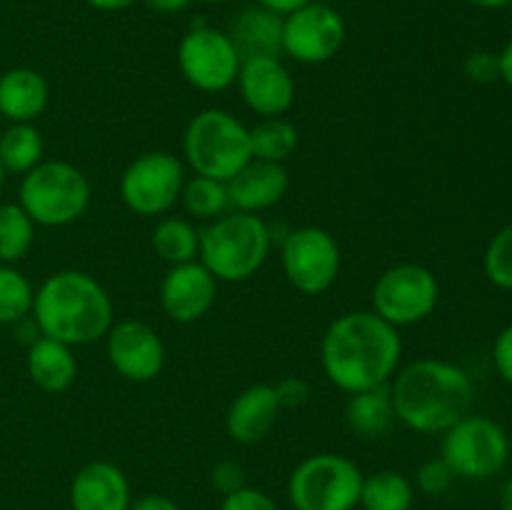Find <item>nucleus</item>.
I'll return each mask as SVG.
<instances>
[{
  "instance_id": "f257e3e1",
  "label": "nucleus",
  "mask_w": 512,
  "mask_h": 510,
  "mask_svg": "<svg viewBox=\"0 0 512 510\" xmlns=\"http://www.w3.org/2000/svg\"><path fill=\"white\" fill-rule=\"evenodd\" d=\"M403 340L398 328L373 310H350L328 325L320 343V363L330 383L343 393L390 385L398 373Z\"/></svg>"
},
{
  "instance_id": "f03ea898",
  "label": "nucleus",
  "mask_w": 512,
  "mask_h": 510,
  "mask_svg": "<svg viewBox=\"0 0 512 510\" xmlns=\"http://www.w3.org/2000/svg\"><path fill=\"white\" fill-rule=\"evenodd\" d=\"M395 418L415 433L438 435L470 413L475 385L460 365L420 358L393 375Z\"/></svg>"
},
{
  "instance_id": "7ed1b4c3",
  "label": "nucleus",
  "mask_w": 512,
  "mask_h": 510,
  "mask_svg": "<svg viewBox=\"0 0 512 510\" xmlns=\"http://www.w3.org/2000/svg\"><path fill=\"white\" fill-rule=\"evenodd\" d=\"M38 333L78 348L105 338L113 318L108 290L83 270H58L40 283L33 295Z\"/></svg>"
},
{
  "instance_id": "20e7f679",
  "label": "nucleus",
  "mask_w": 512,
  "mask_h": 510,
  "mask_svg": "<svg viewBox=\"0 0 512 510\" xmlns=\"http://www.w3.org/2000/svg\"><path fill=\"white\" fill-rule=\"evenodd\" d=\"M273 245L268 223L255 213H225L200 230L198 260L218 283H243L265 265Z\"/></svg>"
},
{
  "instance_id": "39448f33",
  "label": "nucleus",
  "mask_w": 512,
  "mask_h": 510,
  "mask_svg": "<svg viewBox=\"0 0 512 510\" xmlns=\"http://www.w3.org/2000/svg\"><path fill=\"white\" fill-rule=\"evenodd\" d=\"M18 205L35 225L63 228L85 215L90 205L88 175L65 160H43L23 175Z\"/></svg>"
},
{
  "instance_id": "423d86ee",
  "label": "nucleus",
  "mask_w": 512,
  "mask_h": 510,
  "mask_svg": "<svg viewBox=\"0 0 512 510\" xmlns=\"http://www.w3.org/2000/svg\"><path fill=\"white\" fill-rule=\"evenodd\" d=\"M183 153L195 175L228 183L253 158L250 128H245L228 110H200L185 128Z\"/></svg>"
},
{
  "instance_id": "0eeeda50",
  "label": "nucleus",
  "mask_w": 512,
  "mask_h": 510,
  "mask_svg": "<svg viewBox=\"0 0 512 510\" xmlns=\"http://www.w3.org/2000/svg\"><path fill=\"white\" fill-rule=\"evenodd\" d=\"M363 473L350 458L318 453L295 465L288 498L295 510H355L360 503Z\"/></svg>"
},
{
  "instance_id": "6e6552de",
  "label": "nucleus",
  "mask_w": 512,
  "mask_h": 510,
  "mask_svg": "<svg viewBox=\"0 0 512 510\" xmlns=\"http://www.w3.org/2000/svg\"><path fill=\"white\" fill-rule=\"evenodd\" d=\"M440 458L448 463L455 478H493L508 463L510 438L493 418L468 413L443 433Z\"/></svg>"
},
{
  "instance_id": "1a4fd4ad",
  "label": "nucleus",
  "mask_w": 512,
  "mask_h": 510,
  "mask_svg": "<svg viewBox=\"0 0 512 510\" xmlns=\"http://www.w3.org/2000/svg\"><path fill=\"white\" fill-rule=\"evenodd\" d=\"M185 165L168 150L138 155L120 175V198L125 208L143 218L165 215L180 203L185 185Z\"/></svg>"
},
{
  "instance_id": "9d476101",
  "label": "nucleus",
  "mask_w": 512,
  "mask_h": 510,
  "mask_svg": "<svg viewBox=\"0 0 512 510\" xmlns=\"http://www.w3.org/2000/svg\"><path fill=\"white\" fill-rule=\"evenodd\" d=\"M438 300L440 283L433 270L418 263H400L375 280L373 313L393 328H405L428 320Z\"/></svg>"
},
{
  "instance_id": "9b49d317",
  "label": "nucleus",
  "mask_w": 512,
  "mask_h": 510,
  "mask_svg": "<svg viewBox=\"0 0 512 510\" xmlns=\"http://www.w3.org/2000/svg\"><path fill=\"white\" fill-rule=\"evenodd\" d=\"M280 263L288 283L303 295H320L335 285L340 275V245L318 225H303L285 235Z\"/></svg>"
},
{
  "instance_id": "f8f14e48",
  "label": "nucleus",
  "mask_w": 512,
  "mask_h": 510,
  "mask_svg": "<svg viewBox=\"0 0 512 510\" xmlns=\"http://www.w3.org/2000/svg\"><path fill=\"white\" fill-rule=\"evenodd\" d=\"M240 53L225 30L195 25L178 45V68L183 78L203 93H223L235 85L240 73Z\"/></svg>"
},
{
  "instance_id": "ddd939ff",
  "label": "nucleus",
  "mask_w": 512,
  "mask_h": 510,
  "mask_svg": "<svg viewBox=\"0 0 512 510\" xmlns=\"http://www.w3.org/2000/svg\"><path fill=\"white\" fill-rule=\"evenodd\" d=\"M343 15L330 5L313 3L283 15V53L295 63L323 65L340 53L345 43Z\"/></svg>"
},
{
  "instance_id": "4468645a",
  "label": "nucleus",
  "mask_w": 512,
  "mask_h": 510,
  "mask_svg": "<svg viewBox=\"0 0 512 510\" xmlns=\"http://www.w3.org/2000/svg\"><path fill=\"white\" fill-rule=\"evenodd\" d=\"M105 353L120 378L148 383L165 365V343L158 330L143 320H118L105 335Z\"/></svg>"
},
{
  "instance_id": "2eb2a0df",
  "label": "nucleus",
  "mask_w": 512,
  "mask_h": 510,
  "mask_svg": "<svg viewBox=\"0 0 512 510\" xmlns=\"http://www.w3.org/2000/svg\"><path fill=\"white\" fill-rule=\"evenodd\" d=\"M218 295V280L200 260L170 265L160 283V308L175 323H198L210 313Z\"/></svg>"
},
{
  "instance_id": "dca6fc26",
  "label": "nucleus",
  "mask_w": 512,
  "mask_h": 510,
  "mask_svg": "<svg viewBox=\"0 0 512 510\" xmlns=\"http://www.w3.org/2000/svg\"><path fill=\"white\" fill-rule=\"evenodd\" d=\"M235 85L248 110L260 118H280L295 103V80L280 58H245Z\"/></svg>"
},
{
  "instance_id": "f3484780",
  "label": "nucleus",
  "mask_w": 512,
  "mask_h": 510,
  "mask_svg": "<svg viewBox=\"0 0 512 510\" xmlns=\"http://www.w3.org/2000/svg\"><path fill=\"white\" fill-rule=\"evenodd\" d=\"M290 188V175L283 163L255 160L245 163L233 178L228 180L230 208L240 213H263L275 208L285 198Z\"/></svg>"
},
{
  "instance_id": "a211bd4d",
  "label": "nucleus",
  "mask_w": 512,
  "mask_h": 510,
  "mask_svg": "<svg viewBox=\"0 0 512 510\" xmlns=\"http://www.w3.org/2000/svg\"><path fill=\"white\" fill-rule=\"evenodd\" d=\"M280 413H283V408H280L273 385H248L230 403L228 413H225V430L235 443L255 445L268 438V433L278 423Z\"/></svg>"
},
{
  "instance_id": "6ab92c4d",
  "label": "nucleus",
  "mask_w": 512,
  "mask_h": 510,
  "mask_svg": "<svg viewBox=\"0 0 512 510\" xmlns=\"http://www.w3.org/2000/svg\"><path fill=\"white\" fill-rule=\"evenodd\" d=\"M130 500L128 475L108 460L83 465L70 483L73 510H128Z\"/></svg>"
},
{
  "instance_id": "aec40b11",
  "label": "nucleus",
  "mask_w": 512,
  "mask_h": 510,
  "mask_svg": "<svg viewBox=\"0 0 512 510\" xmlns=\"http://www.w3.org/2000/svg\"><path fill=\"white\" fill-rule=\"evenodd\" d=\"M48 80L33 68H10L0 75V115L10 123H33L48 108Z\"/></svg>"
},
{
  "instance_id": "412c9836",
  "label": "nucleus",
  "mask_w": 512,
  "mask_h": 510,
  "mask_svg": "<svg viewBox=\"0 0 512 510\" xmlns=\"http://www.w3.org/2000/svg\"><path fill=\"white\" fill-rule=\"evenodd\" d=\"M240 58H278L283 53V15L253 5L233 20L228 30Z\"/></svg>"
},
{
  "instance_id": "4be33fe9",
  "label": "nucleus",
  "mask_w": 512,
  "mask_h": 510,
  "mask_svg": "<svg viewBox=\"0 0 512 510\" xmlns=\"http://www.w3.org/2000/svg\"><path fill=\"white\" fill-rule=\"evenodd\" d=\"M25 365H28L30 380L40 390L53 395L65 393L78 378V360H75L73 348L45 335H38L28 345Z\"/></svg>"
},
{
  "instance_id": "5701e85b",
  "label": "nucleus",
  "mask_w": 512,
  "mask_h": 510,
  "mask_svg": "<svg viewBox=\"0 0 512 510\" xmlns=\"http://www.w3.org/2000/svg\"><path fill=\"white\" fill-rule=\"evenodd\" d=\"M395 420L393 395H390V385H380V388L360 390L348 398L345 405V425L350 433L358 438L373 440L380 438L390 430Z\"/></svg>"
},
{
  "instance_id": "b1692460",
  "label": "nucleus",
  "mask_w": 512,
  "mask_h": 510,
  "mask_svg": "<svg viewBox=\"0 0 512 510\" xmlns=\"http://www.w3.org/2000/svg\"><path fill=\"white\" fill-rule=\"evenodd\" d=\"M415 485L408 475L398 470H378L363 475L360 503L363 510H413Z\"/></svg>"
},
{
  "instance_id": "393cba45",
  "label": "nucleus",
  "mask_w": 512,
  "mask_h": 510,
  "mask_svg": "<svg viewBox=\"0 0 512 510\" xmlns=\"http://www.w3.org/2000/svg\"><path fill=\"white\" fill-rule=\"evenodd\" d=\"M155 255L168 265H183L190 260H198L200 250V230L185 218L165 215L155 223L153 235H150Z\"/></svg>"
},
{
  "instance_id": "a878e982",
  "label": "nucleus",
  "mask_w": 512,
  "mask_h": 510,
  "mask_svg": "<svg viewBox=\"0 0 512 510\" xmlns=\"http://www.w3.org/2000/svg\"><path fill=\"white\" fill-rule=\"evenodd\" d=\"M43 153V135L33 123H10V128L0 135V163L5 173L25 175L43 163Z\"/></svg>"
},
{
  "instance_id": "bb28decb",
  "label": "nucleus",
  "mask_w": 512,
  "mask_h": 510,
  "mask_svg": "<svg viewBox=\"0 0 512 510\" xmlns=\"http://www.w3.org/2000/svg\"><path fill=\"white\" fill-rule=\"evenodd\" d=\"M300 135L298 128L288 118H260L250 128V153L255 160L268 163H283L298 150Z\"/></svg>"
},
{
  "instance_id": "cd10ccee",
  "label": "nucleus",
  "mask_w": 512,
  "mask_h": 510,
  "mask_svg": "<svg viewBox=\"0 0 512 510\" xmlns=\"http://www.w3.org/2000/svg\"><path fill=\"white\" fill-rule=\"evenodd\" d=\"M35 240V223L18 203L0 205V263L13 265L28 255Z\"/></svg>"
},
{
  "instance_id": "c85d7f7f",
  "label": "nucleus",
  "mask_w": 512,
  "mask_h": 510,
  "mask_svg": "<svg viewBox=\"0 0 512 510\" xmlns=\"http://www.w3.org/2000/svg\"><path fill=\"white\" fill-rule=\"evenodd\" d=\"M180 203H183V208L198 220L220 218V215H225V210L230 208L228 183L205 178V175L185 178L183 193H180Z\"/></svg>"
},
{
  "instance_id": "c756f323",
  "label": "nucleus",
  "mask_w": 512,
  "mask_h": 510,
  "mask_svg": "<svg viewBox=\"0 0 512 510\" xmlns=\"http://www.w3.org/2000/svg\"><path fill=\"white\" fill-rule=\"evenodd\" d=\"M33 285L13 265L0 263V325H15L33 310Z\"/></svg>"
},
{
  "instance_id": "7c9ffc66",
  "label": "nucleus",
  "mask_w": 512,
  "mask_h": 510,
  "mask_svg": "<svg viewBox=\"0 0 512 510\" xmlns=\"http://www.w3.org/2000/svg\"><path fill=\"white\" fill-rule=\"evenodd\" d=\"M485 275L493 285L512 290V223L493 235L485 248Z\"/></svg>"
},
{
  "instance_id": "2f4dec72",
  "label": "nucleus",
  "mask_w": 512,
  "mask_h": 510,
  "mask_svg": "<svg viewBox=\"0 0 512 510\" xmlns=\"http://www.w3.org/2000/svg\"><path fill=\"white\" fill-rule=\"evenodd\" d=\"M455 473L448 468L443 458H433V460H425L423 465L418 468L415 473V488L425 495H440L445 490H450L453 485Z\"/></svg>"
},
{
  "instance_id": "473e14b6",
  "label": "nucleus",
  "mask_w": 512,
  "mask_h": 510,
  "mask_svg": "<svg viewBox=\"0 0 512 510\" xmlns=\"http://www.w3.org/2000/svg\"><path fill=\"white\" fill-rule=\"evenodd\" d=\"M463 73L470 83L478 85H490L495 80H500V58L498 53H490V50H475L465 58Z\"/></svg>"
},
{
  "instance_id": "72a5a7b5",
  "label": "nucleus",
  "mask_w": 512,
  "mask_h": 510,
  "mask_svg": "<svg viewBox=\"0 0 512 510\" xmlns=\"http://www.w3.org/2000/svg\"><path fill=\"white\" fill-rule=\"evenodd\" d=\"M220 510H280V508L275 505V500L270 498L265 490L243 485V488L223 495V500H220Z\"/></svg>"
},
{
  "instance_id": "f704fd0d",
  "label": "nucleus",
  "mask_w": 512,
  "mask_h": 510,
  "mask_svg": "<svg viewBox=\"0 0 512 510\" xmlns=\"http://www.w3.org/2000/svg\"><path fill=\"white\" fill-rule=\"evenodd\" d=\"M210 483H213V488L220 495H228L233 490L248 485L245 483V470L235 460H220V463H215L213 470H210Z\"/></svg>"
},
{
  "instance_id": "c9c22d12",
  "label": "nucleus",
  "mask_w": 512,
  "mask_h": 510,
  "mask_svg": "<svg viewBox=\"0 0 512 510\" xmlns=\"http://www.w3.org/2000/svg\"><path fill=\"white\" fill-rule=\"evenodd\" d=\"M273 388H275V395H278L280 408L283 410L300 408V405H305L310 400V385L305 383L303 378H298V375H288V378L278 380Z\"/></svg>"
},
{
  "instance_id": "e433bc0d",
  "label": "nucleus",
  "mask_w": 512,
  "mask_h": 510,
  "mask_svg": "<svg viewBox=\"0 0 512 510\" xmlns=\"http://www.w3.org/2000/svg\"><path fill=\"white\" fill-rule=\"evenodd\" d=\"M493 363L500 378L512 385V323L505 325L493 343Z\"/></svg>"
},
{
  "instance_id": "4c0bfd02",
  "label": "nucleus",
  "mask_w": 512,
  "mask_h": 510,
  "mask_svg": "<svg viewBox=\"0 0 512 510\" xmlns=\"http://www.w3.org/2000/svg\"><path fill=\"white\" fill-rule=\"evenodd\" d=\"M128 510H180V505L175 503L173 498H168V495L150 493V495H140V498L130 500Z\"/></svg>"
},
{
  "instance_id": "58836bf2",
  "label": "nucleus",
  "mask_w": 512,
  "mask_h": 510,
  "mask_svg": "<svg viewBox=\"0 0 512 510\" xmlns=\"http://www.w3.org/2000/svg\"><path fill=\"white\" fill-rule=\"evenodd\" d=\"M255 3L263 5V8H268V10H273V13H278V15H288V13H293V10L303 8V5L313 3V0H255Z\"/></svg>"
},
{
  "instance_id": "ea45409f",
  "label": "nucleus",
  "mask_w": 512,
  "mask_h": 510,
  "mask_svg": "<svg viewBox=\"0 0 512 510\" xmlns=\"http://www.w3.org/2000/svg\"><path fill=\"white\" fill-rule=\"evenodd\" d=\"M148 8H153L155 13H180V10L188 8L193 0H145Z\"/></svg>"
},
{
  "instance_id": "a19ab883",
  "label": "nucleus",
  "mask_w": 512,
  "mask_h": 510,
  "mask_svg": "<svg viewBox=\"0 0 512 510\" xmlns=\"http://www.w3.org/2000/svg\"><path fill=\"white\" fill-rule=\"evenodd\" d=\"M88 5H93L95 10H103V13H118V10L133 8L138 0H85Z\"/></svg>"
},
{
  "instance_id": "79ce46f5",
  "label": "nucleus",
  "mask_w": 512,
  "mask_h": 510,
  "mask_svg": "<svg viewBox=\"0 0 512 510\" xmlns=\"http://www.w3.org/2000/svg\"><path fill=\"white\" fill-rule=\"evenodd\" d=\"M500 58V80L512 88V40L498 53Z\"/></svg>"
},
{
  "instance_id": "37998d69",
  "label": "nucleus",
  "mask_w": 512,
  "mask_h": 510,
  "mask_svg": "<svg viewBox=\"0 0 512 510\" xmlns=\"http://www.w3.org/2000/svg\"><path fill=\"white\" fill-rule=\"evenodd\" d=\"M465 3L475 5V8H483V10H500V8H508L512 0H465Z\"/></svg>"
},
{
  "instance_id": "c03bdc74",
  "label": "nucleus",
  "mask_w": 512,
  "mask_h": 510,
  "mask_svg": "<svg viewBox=\"0 0 512 510\" xmlns=\"http://www.w3.org/2000/svg\"><path fill=\"white\" fill-rule=\"evenodd\" d=\"M500 508L512 510V478L503 485V493H500Z\"/></svg>"
},
{
  "instance_id": "a18cd8bd",
  "label": "nucleus",
  "mask_w": 512,
  "mask_h": 510,
  "mask_svg": "<svg viewBox=\"0 0 512 510\" xmlns=\"http://www.w3.org/2000/svg\"><path fill=\"white\" fill-rule=\"evenodd\" d=\"M198 3H208V5H223V3H230V0H198Z\"/></svg>"
},
{
  "instance_id": "49530a36",
  "label": "nucleus",
  "mask_w": 512,
  "mask_h": 510,
  "mask_svg": "<svg viewBox=\"0 0 512 510\" xmlns=\"http://www.w3.org/2000/svg\"><path fill=\"white\" fill-rule=\"evenodd\" d=\"M3 180H5V168H3V163H0V185H3Z\"/></svg>"
},
{
  "instance_id": "de8ad7c7",
  "label": "nucleus",
  "mask_w": 512,
  "mask_h": 510,
  "mask_svg": "<svg viewBox=\"0 0 512 510\" xmlns=\"http://www.w3.org/2000/svg\"><path fill=\"white\" fill-rule=\"evenodd\" d=\"M508 8H510V13H512V3H510V5H508Z\"/></svg>"
}]
</instances>
